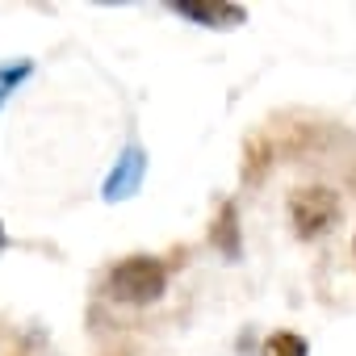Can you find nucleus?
I'll list each match as a JSON object with an SVG mask.
<instances>
[{
  "instance_id": "nucleus-2",
  "label": "nucleus",
  "mask_w": 356,
  "mask_h": 356,
  "mask_svg": "<svg viewBox=\"0 0 356 356\" xmlns=\"http://www.w3.org/2000/svg\"><path fill=\"white\" fill-rule=\"evenodd\" d=\"M289 222L302 239H318L339 222V197L327 185H302L289 193Z\"/></svg>"
},
{
  "instance_id": "nucleus-6",
  "label": "nucleus",
  "mask_w": 356,
  "mask_h": 356,
  "mask_svg": "<svg viewBox=\"0 0 356 356\" xmlns=\"http://www.w3.org/2000/svg\"><path fill=\"white\" fill-rule=\"evenodd\" d=\"M34 76V59H9V63H0V109L9 105V97Z\"/></svg>"
},
{
  "instance_id": "nucleus-7",
  "label": "nucleus",
  "mask_w": 356,
  "mask_h": 356,
  "mask_svg": "<svg viewBox=\"0 0 356 356\" xmlns=\"http://www.w3.org/2000/svg\"><path fill=\"white\" fill-rule=\"evenodd\" d=\"M260 356H310V343L298 331H273L260 348Z\"/></svg>"
},
{
  "instance_id": "nucleus-4",
  "label": "nucleus",
  "mask_w": 356,
  "mask_h": 356,
  "mask_svg": "<svg viewBox=\"0 0 356 356\" xmlns=\"http://www.w3.org/2000/svg\"><path fill=\"white\" fill-rule=\"evenodd\" d=\"M168 9L193 26H206V30H235L248 22V9L235 5V0H172Z\"/></svg>"
},
{
  "instance_id": "nucleus-1",
  "label": "nucleus",
  "mask_w": 356,
  "mask_h": 356,
  "mask_svg": "<svg viewBox=\"0 0 356 356\" xmlns=\"http://www.w3.org/2000/svg\"><path fill=\"white\" fill-rule=\"evenodd\" d=\"M168 289V268L155 256H126L105 273V293L126 306H151Z\"/></svg>"
},
{
  "instance_id": "nucleus-3",
  "label": "nucleus",
  "mask_w": 356,
  "mask_h": 356,
  "mask_svg": "<svg viewBox=\"0 0 356 356\" xmlns=\"http://www.w3.org/2000/svg\"><path fill=\"white\" fill-rule=\"evenodd\" d=\"M143 176H147V151L138 147V143H130L122 155H118V163L109 168V176H105V185H101V197L113 206V202H130L138 189H143Z\"/></svg>"
},
{
  "instance_id": "nucleus-8",
  "label": "nucleus",
  "mask_w": 356,
  "mask_h": 356,
  "mask_svg": "<svg viewBox=\"0 0 356 356\" xmlns=\"http://www.w3.org/2000/svg\"><path fill=\"white\" fill-rule=\"evenodd\" d=\"M9 248V235H5V222H0V252H5Z\"/></svg>"
},
{
  "instance_id": "nucleus-5",
  "label": "nucleus",
  "mask_w": 356,
  "mask_h": 356,
  "mask_svg": "<svg viewBox=\"0 0 356 356\" xmlns=\"http://www.w3.org/2000/svg\"><path fill=\"white\" fill-rule=\"evenodd\" d=\"M210 243H214L227 260H239V256H243V227H239L235 202H222V206H218L214 227H210Z\"/></svg>"
}]
</instances>
